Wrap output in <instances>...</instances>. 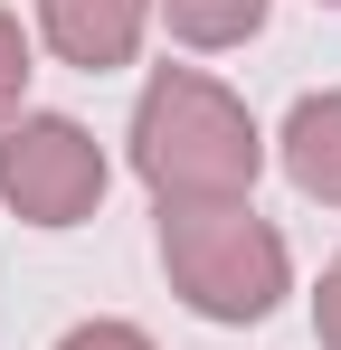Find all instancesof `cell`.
Returning a JSON list of instances; mask_svg holds the SVG:
<instances>
[{"label": "cell", "instance_id": "ba28073f", "mask_svg": "<svg viewBox=\"0 0 341 350\" xmlns=\"http://www.w3.org/2000/svg\"><path fill=\"white\" fill-rule=\"evenodd\" d=\"M57 350H152V332H133V322H76Z\"/></svg>", "mask_w": 341, "mask_h": 350}, {"label": "cell", "instance_id": "7a4b0ae2", "mask_svg": "<svg viewBox=\"0 0 341 350\" xmlns=\"http://www.w3.org/2000/svg\"><path fill=\"white\" fill-rule=\"evenodd\" d=\"M162 275L199 322H266L294 293V256L247 199H227V208H162Z\"/></svg>", "mask_w": 341, "mask_h": 350}, {"label": "cell", "instance_id": "6da1fadb", "mask_svg": "<svg viewBox=\"0 0 341 350\" xmlns=\"http://www.w3.org/2000/svg\"><path fill=\"white\" fill-rule=\"evenodd\" d=\"M266 171V133L256 114L199 66H152L142 105H133V180L162 208H227Z\"/></svg>", "mask_w": 341, "mask_h": 350}, {"label": "cell", "instance_id": "3957f363", "mask_svg": "<svg viewBox=\"0 0 341 350\" xmlns=\"http://www.w3.org/2000/svg\"><path fill=\"white\" fill-rule=\"evenodd\" d=\"M105 180H114V161L76 114L0 123V208L19 228H86L105 208Z\"/></svg>", "mask_w": 341, "mask_h": 350}, {"label": "cell", "instance_id": "52a82bcc", "mask_svg": "<svg viewBox=\"0 0 341 350\" xmlns=\"http://www.w3.org/2000/svg\"><path fill=\"white\" fill-rule=\"evenodd\" d=\"M29 76H38V66H29V29L0 10V123L29 114Z\"/></svg>", "mask_w": 341, "mask_h": 350}, {"label": "cell", "instance_id": "277c9868", "mask_svg": "<svg viewBox=\"0 0 341 350\" xmlns=\"http://www.w3.org/2000/svg\"><path fill=\"white\" fill-rule=\"evenodd\" d=\"M142 19L152 0H38V38L76 76H114V66L142 57Z\"/></svg>", "mask_w": 341, "mask_h": 350}, {"label": "cell", "instance_id": "30bf717a", "mask_svg": "<svg viewBox=\"0 0 341 350\" xmlns=\"http://www.w3.org/2000/svg\"><path fill=\"white\" fill-rule=\"evenodd\" d=\"M323 10H341V0H323Z\"/></svg>", "mask_w": 341, "mask_h": 350}, {"label": "cell", "instance_id": "5b68a950", "mask_svg": "<svg viewBox=\"0 0 341 350\" xmlns=\"http://www.w3.org/2000/svg\"><path fill=\"white\" fill-rule=\"evenodd\" d=\"M275 161H284V180H294L303 199L341 208V85L303 95V105L284 114V133H275Z\"/></svg>", "mask_w": 341, "mask_h": 350}, {"label": "cell", "instance_id": "9c48e42d", "mask_svg": "<svg viewBox=\"0 0 341 350\" xmlns=\"http://www.w3.org/2000/svg\"><path fill=\"white\" fill-rule=\"evenodd\" d=\"M313 341L341 350V256L323 265V284H313Z\"/></svg>", "mask_w": 341, "mask_h": 350}, {"label": "cell", "instance_id": "8992f818", "mask_svg": "<svg viewBox=\"0 0 341 350\" xmlns=\"http://www.w3.org/2000/svg\"><path fill=\"white\" fill-rule=\"evenodd\" d=\"M170 19V38L180 48H199V57H218V48H247L256 29H266V10L275 0H152Z\"/></svg>", "mask_w": 341, "mask_h": 350}]
</instances>
